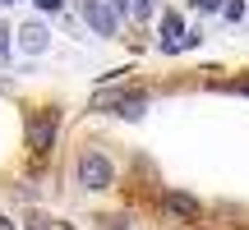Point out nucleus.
<instances>
[{"label": "nucleus", "instance_id": "1", "mask_svg": "<svg viewBox=\"0 0 249 230\" xmlns=\"http://www.w3.org/2000/svg\"><path fill=\"white\" fill-rule=\"evenodd\" d=\"M79 184L83 189H111L116 184V166H111V157H102V152H83L79 157Z\"/></svg>", "mask_w": 249, "mask_h": 230}, {"label": "nucleus", "instance_id": "2", "mask_svg": "<svg viewBox=\"0 0 249 230\" xmlns=\"http://www.w3.org/2000/svg\"><path fill=\"white\" fill-rule=\"evenodd\" d=\"M83 18L97 37H116V9L107 0H83Z\"/></svg>", "mask_w": 249, "mask_h": 230}, {"label": "nucleus", "instance_id": "3", "mask_svg": "<svg viewBox=\"0 0 249 230\" xmlns=\"http://www.w3.org/2000/svg\"><path fill=\"white\" fill-rule=\"evenodd\" d=\"M185 42H189V33H185V18H180V9H166L161 14V51H185Z\"/></svg>", "mask_w": 249, "mask_h": 230}, {"label": "nucleus", "instance_id": "4", "mask_svg": "<svg viewBox=\"0 0 249 230\" xmlns=\"http://www.w3.org/2000/svg\"><path fill=\"white\" fill-rule=\"evenodd\" d=\"M55 138V111H42L33 124H28V143H33V152H46Z\"/></svg>", "mask_w": 249, "mask_h": 230}, {"label": "nucleus", "instance_id": "5", "mask_svg": "<svg viewBox=\"0 0 249 230\" xmlns=\"http://www.w3.org/2000/svg\"><path fill=\"white\" fill-rule=\"evenodd\" d=\"M46 42H51V33H46V23H23L18 28V46H23L28 55H42Z\"/></svg>", "mask_w": 249, "mask_h": 230}, {"label": "nucleus", "instance_id": "6", "mask_svg": "<svg viewBox=\"0 0 249 230\" xmlns=\"http://www.w3.org/2000/svg\"><path fill=\"white\" fill-rule=\"evenodd\" d=\"M166 207L176 216H185V221H198V216H203V203H198L194 194H166Z\"/></svg>", "mask_w": 249, "mask_h": 230}, {"label": "nucleus", "instance_id": "7", "mask_svg": "<svg viewBox=\"0 0 249 230\" xmlns=\"http://www.w3.org/2000/svg\"><path fill=\"white\" fill-rule=\"evenodd\" d=\"M102 106H111L116 115H124V120H139V115L148 111V97H143V92H134V97H120V101H102Z\"/></svg>", "mask_w": 249, "mask_h": 230}, {"label": "nucleus", "instance_id": "8", "mask_svg": "<svg viewBox=\"0 0 249 230\" xmlns=\"http://www.w3.org/2000/svg\"><path fill=\"white\" fill-rule=\"evenodd\" d=\"M148 9H152V0H116V14H129L134 23L148 18Z\"/></svg>", "mask_w": 249, "mask_h": 230}, {"label": "nucleus", "instance_id": "9", "mask_svg": "<svg viewBox=\"0 0 249 230\" xmlns=\"http://www.w3.org/2000/svg\"><path fill=\"white\" fill-rule=\"evenodd\" d=\"M5 60H9V28L0 23V65H5Z\"/></svg>", "mask_w": 249, "mask_h": 230}, {"label": "nucleus", "instance_id": "10", "mask_svg": "<svg viewBox=\"0 0 249 230\" xmlns=\"http://www.w3.org/2000/svg\"><path fill=\"white\" fill-rule=\"evenodd\" d=\"M226 18H231V23H240V18H245V5H240V0H231V5H226Z\"/></svg>", "mask_w": 249, "mask_h": 230}, {"label": "nucleus", "instance_id": "11", "mask_svg": "<svg viewBox=\"0 0 249 230\" xmlns=\"http://www.w3.org/2000/svg\"><path fill=\"white\" fill-rule=\"evenodd\" d=\"M33 5H37V9H46V14H55V9H60L65 0H33Z\"/></svg>", "mask_w": 249, "mask_h": 230}, {"label": "nucleus", "instance_id": "12", "mask_svg": "<svg viewBox=\"0 0 249 230\" xmlns=\"http://www.w3.org/2000/svg\"><path fill=\"white\" fill-rule=\"evenodd\" d=\"M0 230H14V221H9V216H0Z\"/></svg>", "mask_w": 249, "mask_h": 230}, {"label": "nucleus", "instance_id": "13", "mask_svg": "<svg viewBox=\"0 0 249 230\" xmlns=\"http://www.w3.org/2000/svg\"><path fill=\"white\" fill-rule=\"evenodd\" d=\"M189 5H194V9H208V0H189Z\"/></svg>", "mask_w": 249, "mask_h": 230}, {"label": "nucleus", "instance_id": "14", "mask_svg": "<svg viewBox=\"0 0 249 230\" xmlns=\"http://www.w3.org/2000/svg\"><path fill=\"white\" fill-rule=\"evenodd\" d=\"M5 5H18V0H5Z\"/></svg>", "mask_w": 249, "mask_h": 230}, {"label": "nucleus", "instance_id": "15", "mask_svg": "<svg viewBox=\"0 0 249 230\" xmlns=\"http://www.w3.org/2000/svg\"><path fill=\"white\" fill-rule=\"evenodd\" d=\"M60 230H74V226H60Z\"/></svg>", "mask_w": 249, "mask_h": 230}, {"label": "nucleus", "instance_id": "16", "mask_svg": "<svg viewBox=\"0 0 249 230\" xmlns=\"http://www.w3.org/2000/svg\"><path fill=\"white\" fill-rule=\"evenodd\" d=\"M33 230H37V226H33Z\"/></svg>", "mask_w": 249, "mask_h": 230}]
</instances>
